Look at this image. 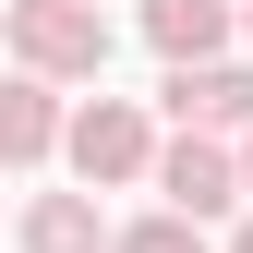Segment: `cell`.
I'll use <instances>...</instances> for the list:
<instances>
[{"label":"cell","instance_id":"obj_1","mask_svg":"<svg viewBox=\"0 0 253 253\" xmlns=\"http://www.w3.org/2000/svg\"><path fill=\"white\" fill-rule=\"evenodd\" d=\"M12 60L24 73H109V24H97V0H12Z\"/></svg>","mask_w":253,"mask_h":253},{"label":"cell","instance_id":"obj_2","mask_svg":"<svg viewBox=\"0 0 253 253\" xmlns=\"http://www.w3.org/2000/svg\"><path fill=\"white\" fill-rule=\"evenodd\" d=\"M157 193L193 205V217H229V205L253 193V169L229 157V133H193V121H181V145H157Z\"/></svg>","mask_w":253,"mask_h":253},{"label":"cell","instance_id":"obj_3","mask_svg":"<svg viewBox=\"0 0 253 253\" xmlns=\"http://www.w3.org/2000/svg\"><path fill=\"white\" fill-rule=\"evenodd\" d=\"M73 169L84 181H157V133L133 97H84L73 109Z\"/></svg>","mask_w":253,"mask_h":253},{"label":"cell","instance_id":"obj_4","mask_svg":"<svg viewBox=\"0 0 253 253\" xmlns=\"http://www.w3.org/2000/svg\"><path fill=\"white\" fill-rule=\"evenodd\" d=\"M169 121H193V133H253V73L241 60H169Z\"/></svg>","mask_w":253,"mask_h":253},{"label":"cell","instance_id":"obj_5","mask_svg":"<svg viewBox=\"0 0 253 253\" xmlns=\"http://www.w3.org/2000/svg\"><path fill=\"white\" fill-rule=\"evenodd\" d=\"M48 145H73V133H60V97H48V73H24L12 97H0V157H12V169H48Z\"/></svg>","mask_w":253,"mask_h":253},{"label":"cell","instance_id":"obj_6","mask_svg":"<svg viewBox=\"0 0 253 253\" xmlns=\"http://www.w3.org/2000/svg\"><path fill=\"white\" fill-rule=\"evenodd\" d=\"M145 37H157V60H217L229 0H145Z\"/></svg>","mask_w":253,"mask_h":253},{"label":"cell","instance_id":"obj_7","mask_svg":"<svg viewBox=\"0 0 253 253\" xmlns=\"http://www.w3.org/2000/svg\"><path fill=\"white\" fill-rule=\"evenodd\" d=\"M24 253H121V241L97 229L84 193H37V205H24Z\"/></svg>","mask_w":253,"mask_h":253},{"label":"cell","instance_id":"obj_8","mask_svg":"<svg viewBox=\"0 0 253 253\" xmlns=\"http://www.w3.org/2000/svg\"><path fill=\"white\" fill-rule=\"evenodd\" d=\"M193 229H205L193 205H157V217H133V229H121V253H193Z\"/></svg>","mask_w":253,"mask_h":253},{"label":"cell","instance_id":"obj_9","mask_svg":"<svg viewBox=\"0 0 253 253\" xmlns=\"http://www.w3.org/2000/svg\"><path fill=\"white\" fill-rule=\"evenodd\" d=\"M229 253H253V217H241V241H229Z\"/></svg>","mask_w":253,"mask_h":253},{"label":"cell","instance_id":"obj_10","mask_svg":"<svg viewBox=\"0 0 253 253\" xmlns=\"http://www.w3.org/2000/svg\"><path fill=\"white\" fill-rule=\"evenodd\" d=\"M241 169H253V133H241Z\"/></svg>","mask_w":253,"mask_h":253},{"label":"cell","instance_id":"obj_11","mask_svg":"<svg viewBox=\"0 0 253 253\" xmlns=\"http://www.w3.org/2000/svg\"><path fill=\"white\" fill-rule=\"evenodd\" d=\"M241 24H253V12H241Z\"/></svg>","mask_w":253,"mask_h":253}]
</instances>
